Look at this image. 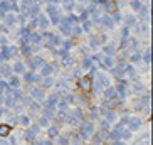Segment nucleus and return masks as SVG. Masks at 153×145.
Instances as JSON below:
<instances>
[{
	"mask_svg": "<svg viewBox=\"0 0 153 145\" xmlns=\"http://www.w3.org/2000/svg\"><path fill=\"white\" fill-rule=\"evenodd\" d=\"M81 84H82V88H84V90H88V88H89V84H91V81L88 79V78H84V79L81 81Z\"/></svg>",
	"mask_w": 153,
	"mask_h": 145,
	"instance_id": "nucleus-1",
	"label": "nucleus"
},
{
	"mask_svg": "<svg viewBox=\"0 0 153 145\" xmlns=\"http://www.w3.org/2000/svg\"><path fill=\"white\" fill-rule=\"evenodd\" d=\"M10 132V128L9 127H5V125H2V128H0V135H7Z\"/></svg>",
	"mask_w": 153,
	"mask_h": 145,
	"instance_id": "nucleus-2",
	"label": "nucleus"
}]
</instances>
